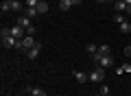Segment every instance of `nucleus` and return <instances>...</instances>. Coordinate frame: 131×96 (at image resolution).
<instances>
[{"mask_svg": "<svg viewBox=\"0 0 131 96\" xmlns=\"http://www.w3.org/2000/svg\"><path fill=\"white\" fill-rule=\"evenodd\" d=\"M90 74V81L92 83H101L105 79V68H94L92 72H88Z\"/></svg>", "mask_w": 131, "mask_h": 96, "instance_id": "1", "label": "nucleus"}, {"mask_svg": "<svg viewBox=\"0 0 131 96\" xmlns=\"http://www.w3.org/2000/svg\"><path fill=\"white\" fill-rule=\"evenodd\" d=\"M11 35H13L15 39H24V37H26V31H24L20 24H15V26H11Z\"/></svg>", "mask_w": 131, "mask_h": 96, "instance_id": "2", "label": "nucleus"}, {"mask_svg": "<svg viewBox=\"0 0 131 96\" xmlns=\"http://www.w3.org/2000/svg\"><path fill=\"white\" fill-rule=\"evenodd\" d=\"M39 50H42V44H35L33 48H28V50H26V57H28V59H37Z\"/></svg>", "mask_w": 131, "mask_h": 96, "instance_id": "3", "label": "nucleus"}, {"mask_svg": "<svg viewBox=\"0 0 131 96\" xmlns=\"http://www.w3.org/2000/svg\"><path fill=\"white\" fill-rule=\"evenodd\" d=\"M18 24H20V26H22L24 28V31H28V28H31L33 26V24H31V18H28V15H20V18H18Z\"/></svg>", "mask_w": 131, "mask_h": 96, "instance_id": "4", "label": "nucleus"}, {"mask_svg": "<svg viewBox=\"0 0 131 96\" xmlns=\"http://www.w3.org/2000/svg\"><path fill=\"white\" fill-rule=\"evenodd\" d=\"M35 44H37V41L33 39V35H26V37L22 39V50H28V48H33Z\"/></svg>", "mask_w": 131, "mask_h": 96, "instance_id": "5", "label": "nucleus"}, {"mask_svg": "<svg viewBox=\"0 0 131 96\" xmlns=\"http://www.w3.org/2000/svg\"><path fill=\"white\" fill-rule=\"evenodd\" d=\"M74 79H77L79 83H88V81H90V74L83 72V70H74Z\"/></svg>", "mask_w": 131, "mask_h": 96, "instance_id": "6", "label": "nucleus"}, {"mask_svg": "<svg viewBox=\"0 0 131 96\" xmlns=\"http://www.w3.org/2000/svg\"><path fill=\"white\" fill-rule=\"evenodd\" d=\"M109 66H114V57L112 55H103L101 57V68H109Z\"/></svg>", "mask_w": 131, "mask_h": 96, "instance_id": "7", "label": "nucleus"}, {"mask_svg": "<svg viewBox=\"0 0 131 96\" xmlns=\"http://www.w3.org/2000/svg\"><path fill=\"white\" fill-rule=\"evenodd\" d=\"M26 92H28L31 96H48V94H46V90H39V87H31V85L26 87Z\"/></svg>", "mask_w": 131, "mask_h": 96, "instance_id": "8", "label": "nucleus"}, {"mask_svg": "<svg viewBox=\"0 0 131 96\" xmlns=\"http://www.w3.org/2000/svg\"><path fill=\"white\" fill-rule=\"evenodd\" d=\"M114 9H116V13H125V9H127L125 0H114Z\"/></svg>", "mask_w": 131, "mask_h": 96, "instance_id": "9", "label": "nucleus"}, {"mask_svg": "<svg viewBox=\"0 0 131 96\" xmlns=\"http://www.w3.org/2000/svg\"><path fill=\"white\" fill-rule=\"evenodd\" d=\"M22 13L28 15V18H35V15H39V11H37V7H24Z\"/></svg>", "mask_w": 131, "mask_h": 96, "instance_id": "10", "label": "nucleus"}, {"mask_svg": "<svg viewBox=\"0 0 131 96\" xmlns=\"http://www.w3.org/2000/svg\"><path fill=\"white\" fill-rule=\"evenodd\" d=\"M57 2H59V9L61 11H68L72 7V0H57Z\"/></svg>", "mask_w": 131, "mask_h": 96, "instance_id": "11", "label": "nucleus"}, {"mask_svg": "<svg viewBox=\"0 0 131 96\" xmlns=\"http://www.w3.org/2000/svg\"><path fill=\"white\" fill-rule=\"evenodd\" d=\"M11 11H13V13L24 11V9H22V2H20V0H13V2H11Z\"/></svg>", "mask_w": 131, "mask_h": 96, "instance_id": "12", "label": "nucleus"}, {"mask_svg": "<svg viewBox=\"0 0 131 96\" xmlns=\"http://www.w3.org/2000/svg\"><path fill=\"white\" fill-rule=\"evenodd\" d=\"M48 9H50V7H48V0H44V2H39V5H37L39 15H42V13H48Z\"/></svg>", "mask_w": 131, "mask_h": 96, "instance_id": "13", "label": "nucleus"}, {"mask_svg": "<svg viewBox=\"0 0 131 96\" xmlns=\"http://www.w3.org/2000/svg\"><path fill=\"white\" fill-rule=\"evenodd\" d=\"M85 50H88V55H96V52H98V46H96V44H88Z\"/></svg>", "mask_w": 131, "mask_h": 96, "instance_id": "14", "label": "nucleus"}, {"mask_svg": "<svg viewBox=\"0 0 131 96\" xmlns=\"http://www.w3.org/2000/svg\"><path fill=\"white\" fill-rule=\"evenodd\" d=\"M0 9H2V13H9V11H11V2L2 0V5H0Z\"/></svg>", "mask_w": 131, "mask_h": 96, "instance_id": "15", "label": "nucleus"}, {"mask_svg": "<svg viewBox=\"0 0 131 96\" xmlns=\"http://www.w3.org/2000/svg\"><path fill=\"white\" fill-rule=\"evenodd\" d=\"M120 31H122V33H131V24L127 22V20H125V22L120 24Z\"/></svg>", "mask_w": 131, "mask_h": 96, "instance_id": "16", "label": "nucleus"}, {"mask_svg": "<svg viewBox=\"0 0 131 96\" xmlns=\"http://www.w3.org/2000/svg\"><path fill=\"white\" fill-rule=\"evenodd\" d=\"M98 52H101V55H109V46L107 44H101V46H98Z\"/></svg>", "mask_w": 131, "mask_h": 96, "instance_id": "17", "label": "nucleus"}, {"mask_svg": "<svg viewBox=\"0 0 131 96\" xmlns=\"http://www.w3.org/2000/svg\"><path fill=\"white\" fill-rule=\"evenodd\" d=\"M114 22H116L118 26H120V24L125 22V18H122V13H116V15H114Z\"/></svg>", "mask_w": 131, "mask_h": 96, "instance_id": "18", "label": "nucleus"}, {"mask_svg": "<svg viewBox=\"0 0 131 96\" xmlns=\"http://www.w3.org/2000/svg\"><path fill=\"white\" fill-rule=\"evenodd\" d=\"M24 5H26V7H37L39 0H24Z\"/></svg>", "mask_w": 131, "mask_h": 96, "instance_id": "19", "label": "nucleus"}, {"mask_svg": "<svg viewBox=\"0 0 131 96\" xmlns=\"http://www.w3.org/2000/svg\"><path fill=\"white\" fill-rule=\"evenodd\" d=\"M101 94H103V96H109V87L103 85V87H101Z\"/></svg>", "mask_w": 131, "mask_h": 96, "instance_id": "20", "label": "nucleus"}, {"mask_svg": "<svg viewBox=\"0 0 131 96\" xmlns=\"http://www.w3.org/2000/svg\"><path fill=\"white\" fill-rule=\"evenodd\" d=\"M125 57H131V46H127V48H125Z\"/></svg>", "mask_w": 131, "mask_h": 96, "instance_id": "21", "label": "nucleus"}, {"mask_svg": "<svg viewBox=\"0 0 131 96\" xmlns=\"http://www.w3.org/2000/svg\"><path fill=\"white\" fill-rule=\"evenodd\" d=\"M125 13H127V15H131V5H127V9H125Z\"/></svg>", "mask_w": 131, "mask_h": 96, "instance_id": "22", "label": "nucleus"}, {"mask_svg": "<svg viewBox=\"0 0 131 96\" xmlns=\"http://www.w3.org/2000/svg\"><path fill=\"white\" fill-rule=\"evenodd\" d=\"M81 2H83V0H72V5H81Z\"/></svg>", "mask_w": 131, "mask_h": 96, "instance_id": "23", "label": "nucleus"}, {"mask_svg": "<svg viewBox=\"0 0 131 96\" xmlns=\"http://www.w3.org/2000/svg\"><path fill=\"white\" fill-rule=\"evenodd\" d=\"M125 5H131V0H125Z\"/></svg>", "mask_w": 131, "mask_h": 96, "instance_id": "24", "label": "nucleus"}, {"mask_svg": "<svg viewBox=\"0 0 131 96\" xmlns=\"http://www.w3.org/2000/svg\"><path fill=\"white\" fill-rule=\"evenodd\" d=\"M98 2H107V0H98Z\"/></svg>", "mask_w": 131, "mask_h": 96, "instance_id": "25", "label": "nucleus"}, {"mask_svg": "<svg viewBox=\"0 0 131 96\" xmlns=\"http://www.w3.org/2000/svg\"><path fill=\"white\" fill-rule=\"evenodd\" d=\"M94 96H103V94H94Z\"/></svg>", "mask_w": 131, "mask_h": 96, "instance_id": "26", "label": "nucleus"}]
</instances>
